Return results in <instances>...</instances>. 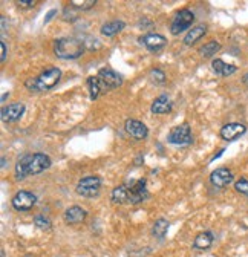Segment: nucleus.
<instances>
[{
	"label": "nucleus",
	"mask_w": 248,
	"mask_h": 257,
	"mask_svg": "<svg viewBox=\"0 0 248 257\" xmlns=\"http://www.w3.org/2000/svg\"><path fill=\"white\" fill-rule=\"evenodd\" d=\"M149 197V192L146 189V181H132L130 184L118 185L110 193L112 202L120 205H138L144 202Z\"/></svg>",
	"instance_id": "nucleus-1"
},
{
	"label": "nucleus",
	"mask_w": 248,
	"mask_h": 257,
	"mask_svg": "<svg viewBox=\"0 0 248 257\" xmlns=\"http://www.w3.org/2000/svg\"><path fill=\"white\" fill-rule=\"evenodd\" d=\"M51 167V158L45 153H28L17 161L16 164V178L19 181L26 176L40 175Z\"/></svg>",
	"instance_id": "nucleus-2"
},
{
	"label": "nucleus",
	"mask_w": 248,
	"mask_h": 257,
	"mask_svg": "<svg viewBox=\"0 0 248 257\" xmlns=\"http://www.w3.org/2000/svg\"><path fill=\"white\" fill-rule=\"evenodd\" d=\"M60 78H62V70L59 67L49 66L38 77L26 80L25 86L31 92H46V91L55 88V86L59 84Z\"/></svg>",
	"instance_id": "nucleus-3"
},
{
	"label": "nucleus",
	"mask_w": 248,
	"mask_h": 257,
	"mask_svg": "<svg viewBox=\"0 0 248 257\" xmlns=\"http://www.w3.org/2000/svg\"><path fill=\"white\" fill-rule=\"evenodd\" d=\"M85 52L83 41L74 37H62L54 41V54L62 60H77Z\"/></svg>",
	"instance_id": "nucleus-4"
},
{
	"label": "nucleus",
	"mask_w": 248,
	"mask_h": 257,
	"mask_svg": "<svg viewBox=\"0 0 248 257\" xmlns=\"http://www.w3.org/2000/svg\"><path fill=\"white\" fill-rule=\"evenodd\" d=\"M167 142L169 144H173V146H179V147L190 146L193 142L190 126L187 123H184V124H179V126L173 127L167 135Z\"/></svg>",
	"instance_id": "nucleus-5"
},
{
	"label": "nucleus",
	"mask_w": 248,
	"mask_h": 257,
	"mask_svg": "<svg viewBox=\"0 0 248 257\" xmlns=\"http://www.w3.org/2000/svg\"><path fill=\"white\" fill-rule=\"evenodd\" d=\"M100 189H101V178L95 176V175H89L78 181L75 190L83 197H95V196H98Z\"/></svg>",
	"instance_id": "nucleus-6"
},
{
	"label": "nucleus",
	"mask_w": 248,
	"mask_h": 257,
	"mask_svg": "<svg viewBox=\"0 0 248 257\" xmlns=\"http://www.w3.org/2000/svg\"><path fill=\"white\" fill-rule=\"evenodd\" d=\"M195 22V14H193L190 9H181L179 12H176V16L173 17L172 23H170V32L173 35H179L184 31H190V26Z\"/></svg>",
	"instance_id": "nucleus-7"
},
{
	"label": "nucleus",
	"mask_w": 248,
	"mask_h": 257,
	"mask_svg": "<svg viewBox=\"0 0 248 257\" xmlns=\"http://www.w3.org/2000/svg\"><path fill=\"white\" fill-rule=\"evenodd\" d=\"M98 80L101 83V88H103V92L106 91H112V89H117L123 84V77L117 72V70L110 69V67H103L98 70Z\"/></svg>",
	"instance_id": "nucleus-8"
},
{
	"label": "nucleus",
	"mask_w": 248,
	"mask_h": 257,
	"mask_svg": "<svg viewBox=\"0 0 248 257\" xmlns=\"http://www.w3.org/2000/svg\"><path fill=\"white\" fill-rule=\"evenodd\" d=\"M11 204H12V208L17 211H30L37 204V196L32 192L20 190L12 196Z\"/></svg>",
	"instance_id": "nucleus-9"
},
{
	"label": "nucleus",
	"mask_w": 248,
	"mask_h": 257,
	"mask_svg": "<svg viewBox=\"0 0 248 257\" xmlns=\"http://www.w3.org/2000/svg\"><path fill=\"white\" fill-rule=\"evenodd\" d=\"M25 110H26V106L23 103H12L8 106H3L0 115H2L3 123H16L23 117Z\"/></svg>",
	"instance_id": "nucleus-10"
},
{
	"label": "nucleus",
	"mask_w": 248,
	"mask_h": 257,
	"mask_svg": "<svg viewBox=\"0 0 248 257\" xmlns=\"http://www.w3.org/2000/svg\"><path fill=\"white\" fill-rule=\"evenodd\" d=\"M140 43L144 45V48H147L150 52H158L167 45V38L161 34L149 32V34H144L143 37H140Z\"/></svg>",
	"instance_id": "nucleus-11"
},
{
	"label": "nucleus",
	"mask_w": 248,
	"mask_h": 257,
	"mask_svg": "<svg viewBox=\"0 0 248 257\" xmlns=\"http://www.w3.org/2000/svg\"><path fill=\"white\" fill-rule=\"evenodd\" d=\"M124 130L133 139H146L149 136V128L144 123L138 120H127L124 123Z\"/></svg>",
	"instance_id": "nucleus-12"
},
{
	"label": "nucleus",
	"mask_w": 248,
	"mask_h": 257,
	"mask_svg": "<svg viewBox=\"0 0 248 257\" xmlns=\"http://www.w3.org/2000/svg\"><path fill=\"white\" fill-rule=\"evenodd\" d=\"M210 182L215 185L216 189H224L227 185H230L233 182V173L231 170L225 168V167H219L216 170L212 171L210 175Z\"/></svg>",
	"instance_id": "nucleus-13"
},
{
	"label": "nucleus",
	"mask_w": 248,
	"mask_h": 257,
	"mask_svg": "<svg viewBox=\"0 0 248 257\" xmlns=\"http://www.w3.org/2000/svg\"><path fill=\"white\" fill-rule=\"evenodd\" d=\"M247 132V127L241 123H228L225 124L222 128H220V138L225 139V141H234L241 138L242 135H245Z\"/></svg>",
	"instance_id": "nucleus-14"
},
{
	"label": "nucleus",
	"mask_w": 248,
	"mask_h": 257,
	"mask_svg": "<svg viewBox=\"0 0 248 257\" xmlns=\"http://www.w3.org/2000/svg\"><path fill=\"white\" fill-rule=\"evenodd\" d=\"M63 218L67 225H78L81 222H85V219L88 218V211L78 205H72L64 211Z\"/></svg>",
	"instance_id": "nucleus-15"
},
{
	"label": "nucleus",
	"mask_w": 248,
	"mask_h": 257,
	"mask_svg": "<svg viewBox=\"0 0 248 257\" xmlns=\"http://www.w3.org/2000/svg\"><path fill=\"white\" fill-rule=\"evenodd\" d=\"M172 109H173V103L167 95H159L158 98H155V101L152 103V106H150L152 113H156V115L170 113Z\"/></svg>",
	"instance_id": "nucleus-16"
},
{
	"label": "nucleus",
	"mask_w": 248,
	"mask_h": 257,
	"mask_svg": "<svg viewBox=\"0 0 248 257\" xmlns=\"http://www.w3.org/2000/svg\"><path fill=\"white\" fill-rule=\"evenodd\" d=\"M207 32V26L205 25H196V26H193L191 30L186 34L184 37V45L186 46H193L198 40H201Z\"/></svg>",
	"instance_id": "nucleus-17"
},
{
	"label": "nucleus",
	"mask_w": 248,
	"mask_h": 257,
	"mask_svg": "<svg viewBox=\"0 0 248 257\" xmlns=\"http://www.w3.org/2000/svg\"><path fill=\"white\" fill-rule=\"evenodd\" d=\"M212 67L215 70V74H217L220 77H230V75H233L238 70V67L234 64H228V63L222 62L220 59H215L212 62Z\"/></svg>",
	"instance_id": "nucleus-18"
},
{
	"label": "nucleus",
	"mask_w": 248,
	"mask_h": 257,
	"mask_svg": "<svg viewBox=\"0 0 248 257\" xmlns=\"http://www.w3.org/2000/svg\"><path fill=\"white\" fill-rule=\"evenodd\" d=\"M124 26H126V23H124L123 20H109L101 26L100 32L106 37H114L124 30Z\"/></svg>",
	"instance_id": "nucleus-19"
},
{
	"label": "nucleus",
	"mask_w": 248,
	"mask_h": 257,
	"mask_svg": "<svg viewBox=\"0 0 248 257\" xmlns=\"http://www.w3.org/2000/svg\"><path fill=\"white\" fill-rule=\"evenodd\" d=\"M213 245V234L210 231L199 233L195 240H193V248L195 250H209Z\"/></svg>",
	"instance_id": "nucleus-20"
},
{
	"label": "nucleus",
	"mask_w": 248,
	"mask_h": 257,
	"mask_svg": "<svg viewBox=\"0 0 248 257\" xmlns=\"http://www.w3.org/2000/svg\"><path fill=\"white\" fill-rule=\"evenodd\" d=\"M169 226H170L169 221L158 219L154 224V226H152V234H154L156 239H164V236L167 234V231H169Z\"/></svg>",
	"instance_id": "nucleus-21"
},
{
	"label": "nucleus",
	"mask_w": 248,
	"mask_h": 257,
	"mask_svg": "<svg viewBox=\"0 0 248 257\" xmlns=\"http://www.w3.org/2000/svg\"><path fill=\"white\" fill-rule=\"evenodd\" d=\"M88 88H89V96L93 101L100 96V94L103 92V88H101V83L98 80V77H89L88 78Z\"/></svg>",
	"instance_id": "nucleus-22"
},
{
	"label": "nucleus",
	"mask_w": 248,
	"mask_h": 257,
	"mask_svg": "<svg viewBox=\"0 0 248 257\" xmlns=\"http://www.w3.org/2000/svg\"><path fill=\"white\" fill-rule=\"evenodd\" d=\"M219 49H220V43L212 40V41L205 43L204 46L199 48V54H201L202 57H205V59H210V57H213Z\"/></svg>",
	"instance_id": "nucleus-23"
},
{
	"label": "nucleus",
	"mask_w": 248,
	"mask_h": 257,
	"mask_svg": "<svg viewBox=\"0 0 248 257\" xmlns=\"http://www.w3.org/2000/svg\"><path fill=\"white\" fill-rule=\"evenodd\" d=\"M71 5L75 9H81V11H88L92 6L96 5V0H71Z\"/></svg>",
	"instance_id": "nucleus-24"
},
{
	"label": "nucleus",
	"mask_w": 248,
	"mask_h": 257,
	"mask_svg": "<svg viewBox=\"0 0 248 257\" xmlns=\"http://www.w3.org/2000/svg\"><path fill=\"white\" fill-rule=\"evenodd\" d=\"M34 224L37 228H40V230H51V221L45 216V214H35L34 216Z\"/></svg>",
	"instance_id": "nucleus-25"
},
{
	"label": "nucleus",
	"mask_w": 248,
	"mask_h": 257,
	"mask_svg": "<svg viewBox=\"0 0 248 257\" xmlns=\"http://www.w3.org/2000/svg\"><path fill=\"white\" fill-rule=\"evenodd\" d=\"M234 190L248 197V179H245V178L238 179L236 182H234Z\"/></svg>",
	"instance_id": "nucleus-26"
},
{
	"label": "nucleus",
	"mask_w": 248,
	"mask_h": 257,
	"mask_svg": "<svg viewBox=\"0 0 248 257\" xmlns=\"http://www.w3.org/2000/svg\"><path fill=\"white\" fill-rule=\"evenodd\" d=\"M149 77L152 78V81H155V83H158V84H162V83L165 81V74L162 72L161 69H152L150 74H149Z\"/></svg>",
	"instance_id": "nucleus-27"
},
{
	"label": "nucleus",
	"mask_w": 248,
	"mask_h": 257,
	"mask_svg": "<svg viewBox=\"0 0 248 257\" xmlns=\"http://www.w3.org/2000/svg\"><path fill=\"white\" fill-rule=\"evenodd\" d=\"M6 54H8L6 52V43L2 40V41H0V62H2V63L6 60Z\"/></svg>",
	"instance_id": "nucleus-28"
},
{
	"label": "nucleus",
	"mask_w": 248,
	"mask_h": 257,
	"mask_svg": "<svg viewBox=\"0 0 248 257\" xmlns=\"http://www.w3.org/2000/svg\"><path fill=\"white\" fill-rule=\"evenodd\" d=\"M17 5L25 8H32L35 5V0H20V2H17Z\"/></svg>",
	"instance_id": "nucleus-29"
},
{
	"label": "nucleus",
	"mask_w": 248,
	"mask_h": 257,
	"mask_svg": "<svg viewBox=\"0 0 248 257\" xmlns=\"http://www.w3.org/2000/svg\"><path fill=\"white\" fill-rule=\"evenodd\" d=\"M55 14H57V9H51V11L48 12V16H46V19H45V23H48V22L51 20V17H52V16H55Z\"/></svg>",
	"instance_id": "nucleus-30"
},
{
	"label": "nucleus",
	"mask_w": 248,
	"mask_h": 257,
	"mask_svg": "<svg viewBox=\"0 0 248 257\" xmlns=\"http://www.w3.org/2000/svg\"><path fill=\"white\" fill-rule=\"evenodd\" d=\"M242 81H244V84H247L248 86V72L242 77Z\"/></svg>",
	"instance_id": "nucleus-31"
},
{
	"label": "nucleus",
	"mask_w": 248,
	"mask_h": 257,
	"mask_svg": "<svg viewBox=\"0 0 248 257\" xmlns=\"http://www.w3.org/2000/svg\"><path fill=\"white\" fill-rule=\"evenodd\" d=\"M8 96H9V94H3V95H2V101H5V99H6Z\"/></svg>",
	"instance_id": "nucleus-32"
},
{
	"label": "nucleus",
	"mask_w": 248,
	"mask_h": 257,
	"mask_svg": "<svg viewBox=\"0 0 248 257\" xmlns=\"http://www.w3.org/2000/svg\"><path fill=\"white\" fill-rule=\"evenodd\" d=\"M2 167H3V168L6 167V160H5V158H2Z\"/></svg>",
	"instance_id": "nucleus-33"
}]
</instances>
